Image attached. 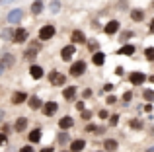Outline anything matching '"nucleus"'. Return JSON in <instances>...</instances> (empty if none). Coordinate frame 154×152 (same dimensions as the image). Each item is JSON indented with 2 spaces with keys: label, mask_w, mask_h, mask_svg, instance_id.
<instances>
[{
  "label": "nucleus",
  "mask_w": 154,
  "mask_h": 152,
  "mask_svg": "<svg viewBox=\"0 0 154 152\" xmlns=\"http://www.w3.org/2000/svg\"><path fill=\"white\" fill-rule=\"evenodd\" d=\"M55 33H57V27L53 23H45V26H41L37 37H39V41H49V39L55 37Z\"/></svg>",
  "instance_id": "obj_1"
},
{
  "label": "nucleus",
  "mask_w": 154,
  "mask_h": 152,
  "mask_svg": "<svg viewBox=\"0 0 154 152\" xmlns=\"http://www.w3.org/2000/svg\"><path fill=\"white\" fill-rule=\"evenodd\" d=\"M86 68H88L86 61H82V59H80V61H74L70 65V70H68V72H70V76H74V78H80V76L86 74Z\"/></svg>",
  "instance_id": "obj_2"
},
{
  "label": "nucleus",
  "mask_w": 154,
  "mask_h": 152,
  "mask_svg": "<svg viewBox=\"0 0 154 152\" xmlns=\"http://www.w3.org/2000/svg\"><path fill=\"white\" fill-rule=\"evenodd\" d=\"M39 51H41V43L39 41H31L29 45L26 47V51H23V59H26V61H33V59L37 57Z\"/></svg>",
  "instance_id": "obj_3"
},
{
  "label": "nucleus",
  "mask_w": 154,
  "mask_h": 152,
  "mask_svg": "<svg viewBox=\"0 0 154 152\" xmlns=\"http://www.w3.org/2000/svg\"><path fill=\"white\" fill-rule=\"evenodd\" d=\"M49 84L55 86V88L64 86V84H66V74L59 72V70H51V72H49Z\"/></svg>",
  "instance_id": "obj_4"
},
{
  "label": "nucleus",
  "mask_w": 154,
  "mask_h": 152,
  "mask_svg": "<svg viewBox=\"0 0 154 152\" xmlns=\"http://www.w3.org/2000/svg\"><path fill=\"white\" fill-rule=\"evenodd\" d=\"M22 18H23L22 8H12V10L8 12V16H6V22L10 23V26H18V23L22 22Z\"/></svg>",
  "instance_id": "obj_5"
},
{
  "label": "nucleus",
  "mask_w": 154,
  "mask_h": 152,
  "mask_svg": "<svg viewBox=\"0 0 154 152\" xmlns=\"http://www.w3.org/2000/svg\"><path fill=\"white\" fill-rule=\"evenodd\" d=\"M144 82H146V74L140 72V70H133V72L129 74V84H131V86H143Z\"/></svg>",
  "instance_id": "obj_6"
},
{
  "label": "nucleus",
  "mask_w": 154,
  "mask_h": 152,
  "mask_svg": "<svg viewBox=\"0 0 154 152\" xmlns=\"http://www.w3.org/2000/svg\"><path fill=\"white\" fill-rule=\"evenodd\" d=\"M29 39V31L26 29V27H16V33H14V41L16 45H23V43Z\"/></svg>",
  "instance_id": "obj_7"
},
{
  "label": "nucleus",
  "mask_w": 154,
  "mask_h": 152,
  "mask_svg": "<svg viewBox=\"0 0 154 152\" xmlns=\"http://www.w3.org/2000/svg\"><path fill=\"white\" fill-rule=\"evenodd\" d=\"M119 29H121L119 20H109V22L103 26V33H105V35H109V37H111V35H115Z\"/></svg>",
  "instance_id": "obj_8"
},
{
  "label": "nucleus",
  "mask_w": 154,
  "mask_h": 152,
  "mask_svg": "<svg viewBox=\"0 0 154 152\" xmlns=\"http://www.w3.org/2000/svg\"><path fill=\"white\" fill-rule=\"evenodd\" d=\"M74 53H76V45H74V43H70V45H64L63 49H60V59H63L64 62H68L72 57H74Z\"/></svg>",
  "instance_id": "obj_9"
},
{
  "label": "nucleus",
  "mask_w": 154,
  "mask_h": 152,
  "mask_svg": "<svg viewBox=\"0 0 154 152\" xmlns=\"http://www.w3.org/2000/svg\"><path fill=\"white\" fill-rule=\"evenodd\" d=\"M70 41L74 43V45H84V43H88V39H86V33H84L82 29H74L70 33Z\"/></svg>",
  "instance_id": "obj_10"
},
{
  "label": "nucleus",
  "mask_w": 154,
  "mask_h": 152,
  "mask_svg": "<svg viewBox=\"0 0 154 152\" xmlns=\"http://www.w3.org/2000/svg\"><path fill=\"white\" fill-rule=\"evenodd\" d=\"M41 111L47 115V117H51V115H55L57 111H59V103L53 102V99H51V102H45V103H43V107H41Z\"/></svg>",
  "instance_id": "obj_11"
},
{
  "label": "nucleus",
  "mask_w": 154,
  "mask_h": 152,
  "mask_svg": "<svg viewBox=\"0 0 154 152\" xmlns=\"http://www.w3.org/2000/svg\"><path fill=\"white\" fill-rule=\"evenodd\" d=\"M27 99H29V96L26 94V92H14L12 94V105H22V103H26Z\"/></svg>",
  "instance_id": "obj_12"
},
{
  "label": "nucleus",
  "mask_w": 154,
  "mask_h": 152,
  "mask_svg": "<svg viewBox=\"0 0 154 152\" xmlns=\"http://www.w3.org/2000/svg\"><path fill=\"white\" fill-rule=\"evenodd\" d=\"M76 94H78V86H66L63 90V98L66 99V102H72V99L76 98Z\"/></svg>",
  "instance_id": "obj_13"
},
{
  "label": "nucleus",
  "mask_w": 154,
  "mask_h": 152,
  "mask_svg": "<svg viewBox=\"0 0 154 152\" xmlns=\"http://www.w3.org/2000/svg\"><path fill=\"white\" fill-rule=\"evenodd\" d=\"M27 107H29L31 111H37L43 107V102L39 99V96H29V99H27Z\"/></svg>",
  "instance_id": "obj_14"
},
{
  "label": "nucleus",
  "mask_w": 154,
  "mask_h": 152,
  "mask_svg": "<svg viewBox=\"0 0 154 152\" xmlns=\"http://www.w3.org/2000/svg\"><path fill=\"white\" fill-rule=\"evenodd\" d=\"M29 76H31L33 80H41L43 76H45V70H43L39 65H31V66H29Z\"/></svg>",
  "instance_id": "obj_15"
},
{
  "label": "nucleus",
  "mask_w": 154,
  "mask_h": 152,
  "mask_svg": "<svg viewBox=\"0 0 154 152\" xmlns=\"http://www.w3.org/2000/svg\"><path fill=\"white\" fill-rule=\"evenodd\" d=\"M0 62H2L6 68H12V66L16 65V57L12 53H2V57H0Z\"/></svg>",
  "instance_id": "obj_16"
},
{
  "label": "nucleus",
  "mask_w": 154,
  "mask_h": 152,
  "mask_svg": "<svg viewBox=\"0 0 154 152\" xmlns=\"http://www.w3.org/2000/svg\"><path fill=\"white\" fill-rule=\"evenodd\" d=\"M27 123H29L27 117H18L14 121V131H16V133H23V131L27 129Z\"/></svg>",
  "instance_id": "obj_17"
},
{
  "label": "nucleus",
  "mask_w": 154,
  "mask_h": 152,
  "mask_svg": "<svg viewBox=\"0 0 154 152\" xmlns=\"http://www.w3.org/2000/svg\"><path fill=\"white\" fill-rule=\"evenodd\" d=\"M103 150L105 152H117L119 150V142L115 138H105L103 141Z\"/></svg>",
  "instance_id": "obj_18"
},
{
  "label": "nucleus",
  "mask_w": 154,
  "mask_h": 152,
  "mask_svg": "<svg viewBox=\"0 0 154 152\" xmlns=\"http://www.w3.org/2000/svg\"><path fill=\"white\" fill-rule=\"evenodd\" d=\"M14 33H16V29H12V27H4V29L0 31V39L6 41V43H12V41H14Z\"/></svg>",
  "instance_id": "obj_19"
},
{
  "label": "nucleus",
  "mask_w": 154,
  "mask_h": 152,
  "mask_svg": "<svg viewBox=\"0 0 154 152\" xmlns=\"http://www.w3.org/2000/svg\"><path fill=\"white\" fill-rule=\"evenodd\" d=\"M43 10H45V2H43V0H35V2H31V8H29L31 16H39Z\"/></svg>",
  "instance_id": "obj_20"
},
{
  "label": "nucleus",
  "mask_w": 154,
  "mask_h": 152,
  "mask_svg": "<svg viewBox=\"0 0 154 152\" xmlns=\"http://www.w3.org/2000/svg\"><path fill=\"white\" fill-rule=\"evenodd\" d=\"M59 127H60V131H68L70 127H74V119L70 115H64L63 119H59Z\"/></svg>",
  "instance_id": "obj_21"
},
{
  "label": "nucleus",
  "mask_w": 154,
  "mask_h": 152,
  "mask_svg": "<svg viewBox=\"0 0 154 152\" xmlns=\"http://www.w3.org/2000/svg\"><path fill=\"white\" fill-rule=\"evenodd\" d=\"M135 53H137V47L131 45V43H123V47L117 51V55H127V57H133Z\"/></svg>",
  "instance_id": "obj_22"
},
{
  "label": "nucleus",
  "mask_w": 154,
  "mask_h": 152,
  "mask_svg": "<svg viewBox=\"0 0 154 152\" xmlns=\"http://www.w3.org/2000/svg\"><path fill=\"white\" fill-rule=\"evenodd\" d=\"M84 148H86V141L84 138H76V141H72L70 142V152H82Z\"/></svg>",
  "instance_id": "obj_23"
},
{
  "label": "nucleus",
  "mask_w": 154,
  "mask_h": 152,
  "mask_svg": "<svg viewBox=\"0 0 154 152\" xmlns=\"http://www.w3.org/2000/svg\"><path fill=\"white\" fill-rule=\"evenodd\" d=\"M92 62H94L96 66H103L105 65V53H102V51L92 53Z\"/></svg>",
  "instance_id": "obj_24"
},
{
  "label": "nucleus",
  "mask_w": 154,
  "mask_h": 152,
  "mask_svg": "<svg viewBox=\"0 0 154 152\" xmlns=\"http://www.w3.org/2000/svg\"><path fill=\"white\" fill-rule=\"evenodd\" d=\"M41 137H43V131L41 129H33L29 135H27V141H29L31 144H37V142L41 141Z\"/></svg>",
  "instance_id": "obj_25"
},
{
  "label": "nucleus",
  "mask_w": 154,
  "mask_h": 152,
  "mask_svg": "<svg viewBox=\"0 0 154 152\" xmlns=\"http://www.w3.org/2000/svg\"><path fill=\"white\" fill-rule=\"evenodd\" d=\"M129 16H131V20H133V22H137V23H139V22H143V20H144V16H146V14H144V10H140V8H133Z\"/></svg>",
  "instance_id": "obj_26"
},
{
  "label": "nucleus",
  "mask_w": 154,
  "mask_h": 152,
  "mask_svg": "<svg viewBox=\"0 0 154 152\" xmlns=\"http://www.w3.org/2000/svg\"><path fill=\"white\" fill-rule=\"evenodd\" d=\"M129 127H131L133 131H143L144 129V121L143 119H129Z\"/></svg>",
  "instance_id": "obj_27"
},
{
  "label": "nucleus",
  "mask_w": 154,
  "mask_h": 152,
  "mask_svg": "<svg viewBox=\"0 0 154 152\" xmlns=\"http://www.w3.org/2000/svg\"><path fill=\"white\" fill-rule=\"evenodd\" d=\"M57 142H59V144H66V142H72V141H70V135H68L66 131H60V133L57 135Z\"/></svg>",
  "instance_id": "obj_28"
},
{
  "label": "nucleus",
  "mask_w": 154,
  "mask_h": 152,
  "mask_svg": "<svg viewBox=\"0 0 154 152\" xmlns=\"http://www.w3.org/2000/svg\"><path fill=\"white\" fill-rule=\"evenodd\" d=\"M60 8H63L60 0H51V2H49V12H51V14H59Z\"/></svg>",
  "instance_id": "obj_29"
},
{
  "label": "nucleus",
  "mask_w": 154,
  "mask_h": 152,
  "mask_svg": "<svg viewBox=\"0 0 154 152\" xmlns=\"http://www.w3.org/2000/svg\"><path fill=\"white\" fill-rule=\"evenodd\" d=\"M144 59H146L148 62L154 61V47H146V49H144Z\"/></svg>",
  "instance_id": "obj_30"
},
{
  "label": "nucleus",
  "mask_w": 154,
  "mask_h": 152,
  "mask_svg": "<svg viewBox=\"0 0 154 152\" xmlns=\"http://www.w3.org/2000/svg\"><path fill=\"white\" fill-rule=\"evenodd\" d=\"M119 119H121V117H119L117 113H115V115H109V119H107L109 127H117V125H119Z\"/></svg>",
  "instance_id": "obj_31"
},
{
  "label": "nucleus",
  "mask_w": 154,
  "mask_h": 152,
  "mask_svg": "<svg viewBox=\"0 0 154 152\" xmlns=\"http://www.w3.org/2000/svg\"><path fill=\"white\" fill-rule=\"evenodd\" d=\"M133 35H135L133 31H123V33H121V37H119V41H121V43H127L129 39L133 37Z\"/></svg>",
  "instance_id": "obj_32"
},
{
  "label": "nucleus",
  "mask_w": 154,
  "mask_h": 152,
  "mask_svg": "<svg viewBox=\"0 0 154 152\" xmlns=\"http://www.w3.org/2000/svg\"><path fill=\"white\" fill-rule=\"evenodd\" d=\"M143 98L146 99V102H154V90H144L143 92Z\"/></svg>",
  "instance_id": "obj_33"
},
{
  "label": "nucleus",
  "mask_w": 154,
  "mask_h": 152,
  "mask_svg": "<svg viewBox=\"0 0 154 152\" xmlns=\"http://www.w3.org/2000/svg\"><path fill=\"white\" fill-rule=\"evenodd\" d=\"M131 99H133V92L131 90L125 92V94H123V105H129V103H131Z\"/></svg>",
  "instance_id": "obj_34"
},
{
  "label": "nucleus",
  "mask_w": 154,
  "mask_h": 152,
  "mask_svg": "<svg viewBox=\"0 0 154 152\" xmlns=\"http://www.w3.org/2000/svg\"><path fill=\"white\" fill-rule=\"evenodd\" d=\"M88 47H90V51H92V53H96V51L100 49V43L94 39V41H90V43H88Z\"/></svg>",
  "instance_id": "obj_35"
},
{
  "label": "nucleus",
  "mask_w": 154,
  "mask_h": 152,
  "mask_svg": "<svg viewBox=\"0 0 154 152\" xmlns=\"http://www.w3.org/2000/svg\"><path fill=\"white\" fill-rule=\"evenodd\" d=\"M92 115H94V113H92V111H86V109H84L82 113H80V117H82L84 121H90V119H92Z\"/></svg>",
  "instance_id": "obj_36"
},
{
  "label": "nucleus",
  "mask_w": 154,
  "mask_h": 152,
  "mask_svg": "<svg viewBox=\"0 0 154 152\" xmlns=\"http://www.w3.org/2000/svg\"><path fill=\"white\" fill-rule=\"evenodd\" d=\"M18 152H35V150H33V144H31V142H29V144H26V146H22V148H20Z\"/></svg>",
  "instance_id": "obj_37"
},
{
  "label": "nucleus",
  "mask_w": 154,
  "mask_h": 152,
  "mask_svg": "<svg viewBox=\"0 0 154 152\" xmlns=\"http://www.w3.org/2000/svg\"><path fill=\"white\" fill-rule=\"evenodd\" d=\"M96 131H98V125H94V123L86 125V133H96Z\"/></svg>",
  "instance_id": "obj_38"
},
{
  "label": "nucleus",
  "mask_w": 154,
  "mask_h": 152,
  "mask_svg": "<svg viewBox=\"0 0 154 152\" xmlns=\"http://www.w3.org/2000/svg\"><path fill=\"white\" fill-rule=\"evenodd\" d=\"M98 115H100V119H109V113H107L105 109H100V111H98Z\"/></svg>",
  "instance_id": "obj_39"
},
{
  "label": "nucleus",
  "mask_w": 154,
  "mask_h": 152,
  "mask_svg": "<svg viewBox=\"0 0 154 152\" xmlns=\"http://www.w3.org/2000/svg\"><path fill=\"white\" fill-rule=\"evenodd\" d=\"M105 103H107V105H113V103H117V98L115 96H109V98L105 99Z\"/></svg>",
  "instance_id": "obj_40"
},
{
  "label": "nucleus",
  "mask_w": 154,
  "mask_h": 152,
  "mask_svg": "<svg viewBox=\"0 0 154 152\" xmlns=\"http://www.w3.org/2000/svg\"><path fill=\"white\" fill-rule=\"evenodd\" d=\"M8 142V137H6V133H0V146H4Z\"/></svg>",
  "instance_id": "obj_41"
},
{
  "label": "nucleus",
  "mask_w": 154,
  "mask_h": 152,
  "mask_svg": "<svg viewBox=\"0 0 154 152\" xmlns=\"http://www.w3.org/2000/svg\"><path fill=\"white\" fill-rule=\"evenodd\" d=\"M113 88H115V86H113V84H111V82H107V84H103V92H113Z\"/></svg>",
  "instance_id": "obj_42"
},
{
  "label": "nucleus",
  "mask_w": 154,
  "mask_h": 152,
  "mask_svg": "<svg viewBox=\"0 0 154 152\" xmlns=\"http://www.w3.org/2000/svg\"><path fill=\"white\" fill-rule=\"evenodd\" d=\"M76 109H78L80 113H82V111L86 109V105H84V102H78V103H76Z\"/></svg>",
  "instance_id": "obj_43"
},
{
  "label": "nucleus",
  "mask_w": 154,
  "mask_h": 152,
  "mask_svg": "<svg viewBox=\"0 0 154 152\" xmlns=\"http://www.w3.org/2000/svg\"><path fill=\"white\" fill-rule=\"evenodd\" d=\"M4 117H6V111H4L2 107H0V125H2V123H4Z\"/></svg>",
  "instance_id": "obj_44"
},
{
  "label": "nucleus",
  "mask_w": 154,
  "mask_h": 152,
  "mask_svg": "<svg viewBox=\"0 0 154 152\" xmlns=\"http://www.w3.org/2000/svg\"><path fill=\"white\" fill-rule=\"evenodd\" d=\"M123 72H125L123 66H117V68H115V74H117V76H123Z\"/></svg>",
  "instance_id": "obj_45"
},
{
  "label": "nucleus",
  "mask_w": 154,
  "mask_h": 152,
  "mask_svg": "<svg viewBox=\"0 0 154 152\" xmlns=\"http://www.w3.org/2000/svg\"><path fill=\"white\" fill-rule=\"evenodd\" d=\"M39 152H55V148H53V146H45V148H41Z\"/></svg>",
  "instance_id": "obj_46"
},
{
  "label": "nucleus",
  "mask_w": 154,
  "mask_h": 152,
  "mask_svg": "<svg viewBox=\"0 0 154 152\" xmlns=\"http://www.w3.org/2000/svg\"><path fill=\"white\" fill-rule=\"evenodd\" d=\"M148 31H150V33L154 35V18L150 20V26H148Z\"/></svg>",
  "instance_id": "obj_47"
},
{
  "label": "nucleus",
  "mask_w": 154,
  "mask_h": 152,
  "mask_svg": "<svg viewBox=\"0 0 154 152\" xmlns=\"http://www.w3.org/2000/svg\"><path fill=\"white\" fill-rule=\"evenodd\" d=\"M144 111H146V113H150V111H152V105H150V102H148L146 105H144Z\"/></svg>",
  "instance_id": "obj_48"
},
{
  "label": "nucleus",
  "mask_w": 154,
  "mask_h": 152,
  "mask_svg": "<svg viewBox=\"0 0 154 152\" xmlns=\"http://www.w3.org/2000/svg\"><path fill=\"white\" fill-rule=\"evenodd\" d=\"M92 96V90H84V98H90Z\"/></svg>",
  "instance_id": "obj_49"
},
{
  "label": "nucleus",
  "mask_w": 154,
  "mask_h": 152,
  "mask_svg": "<svg viewBox=\"0 0 154 152\" xmlns=\"http://www.w3.org/2000/svg\"><path fill=\"white\" fill-rule=\"evenodd\" d=\"M4 70H6V66H4V65H2V62H0V76H2V74H4Z\"/></svg>",
  "instance_id": "obj_50"
},
{
  "label": "nucleus",
  "mask_w": 154,
  "mask_h": 152,
  "mask_svg": "<svg viewBox=\"0 0 154 152\" xmlns=\"http://www.w3.org/2000/svg\"><path fill=\"white\" fill-rule=\"evenodd\" d=\"M144 152H154V146H148V148L144 150Z\"/></svg>",
  "instance_id": "obj_51"
},
{
  "label": "nucleus",
  "mask_w": 154,
  "mask_h": 152,
  "mask_svg": "<svg viewBox=\"0 0 154 152\" xmlns=\"http://www.w3.org/2000/svg\"><path fill=\"white\" fill-rule=\"evenodd\" d=\"M8 2H12V0H0V4H2V6H4V4H8Z\"/></svg>",
  "instance_id": "obj_52"
},
{
  "label": "nucleus",
  "mask_w": 154,
  "mask_h": 152,
  "mask_svg": "<svg viewBox=\"0 0 154 152\" xmlns=\"http://www.w3.org/2000/svg\"><path fill=\"white\" fill-rule=\"evenodd\" d=\"M150 137H154V125L150 127Z\"/></svg>",
  "instance_id": "obj_53"
},
{
  "label": "nucleus",
  "mask_w": 154,
  "mask_h": 152,
  "mask_svg": "<svg viewBox=\"0 0 154 152\" xmlns=\"http://www.w3.org/2000/svg\"><path fill=\"white\" fill-rule=\"evenodd\" d=\"M152 8H154V0H152Z\"/></svg>",
  "instance_id": "obj_54"
},
{
  "label": "nucleus",
  "mask_w": 154,
  "mask_h": 152,
  "mask_svg": "<svg viewBox=\"0 0 154 152\" xmlns=\"http://www.w3.org/2000/svg\"><path fill=\"white\" fill-rule=\"evenodd\" d=\"M96 152H103V150H96Z\"/></svg>",
  "instance_id": "obj_55"
}]
</instances>
